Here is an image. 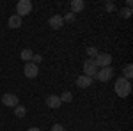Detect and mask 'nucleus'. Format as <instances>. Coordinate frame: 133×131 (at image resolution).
I'll use <instances>...</instances> for the list:
<instances>
[{
	"label": "nucleus",
	"instance_id": "obj_1",
	"mask_svg": "<svg viewBox=\"0 0 133 131\" xmlns=\"http://www.w3.org/2000/svg\"><path fill=\"white\" fill-rule=\"evenodd\" d=\"M114 89H115V94H117L119 98H128V96L131 94V83H130V80L119 76V78L115 80Z\"/></svg>",
	"mask_w": 133,
	"mask_h": 131
},
{
	"label": "nucleus",
	"instance_id": "obj_2",
	"mask_svg": "<svg viewBox=\"0 0 133 131\" xmlns=\"http://www.w3.org/2000/svg\"><path fill=\"white\" fill-rule=\"evenodd\" d=\"M30 11H32V2L30 0H20V2L16 4V14H18L20 18L30 14Z\"/></svg>",
	"mask_w": 133,
	"mask_h": 131
},
{
	"label": "nucleus",
	"instance_id": "obj_3",
	"mask_svg": "<svg viewBox=\"0 0 133 131\" xmlns=\"http://www.w3.org/2000/svg\"><path fill=\"white\" fill-rule=\"evenodd\" d=\"M110 62H112V55L110 53H98V57L94 59V64H96L98 69L99 67H108Z\"/></svg>",
	"mask_w": 133,
	"mask_h": 131
},
{
	"label": "nucleus",
	"instance_id": "obj_4",
	"mask_svg": "<svg viewBox=\"0 0 133 131\" xmlns=\"http://www.w3.org/2000/svg\"><path fill=\"white\" fill-rule=\"evenodd\" d=\"M112 76H114V67H112V66H108V67H101V69H98V73H96L94 78H98L99 81H108Z\"/></svg>",
	"mask_w": 133,
	"mask_h": 131
},
{
	"label": "nucleus",
	"instance_id": "obj_5",
	"mask_svg": "<svg viewBox=\"0 0 133 131\" xmlns=\"http://www.w3.org/2000/svg\"><path fill=\"white\" fill-rule=\"evenodd\" d=\"M96 73H98V67H96L94 60L87 59V60L83 62V74H85V76H89V78H94V76H96Z\"/></svg>",
	"mask_w": 133,
	"mask_h": 131
},
{
	"label": "nucleus",
	"instance_id": "obj_6",
	"mask_svg": "<svg viewBox=\"0 0 133 131\" xmlns=\"http://www.w3.org/2000/svg\"><path fill=\"white\" fill-rule=\"evenodd\" d=\"M0 103L2 105H5V106H18L20 105V99H18V96L16 94H4L2 98H0Z\"/></svg>",
	"mask_w": 133,
	"mask_h": 131
},
{
	"label": "nucleus",
	"instance_id": "obj_7",
	"mask_svg": "<svg viewBox=\"0 0 133 131\" xmlns=\"http://www.w3.org/2000/svg\"><path fill=\"white\" fill-rule=\"evenodd\" d=\"M23 74H25L27 78H36V76L39 74V67H37L34 62H27L25 67H23Z\"/></svg>",
	"mask_w": 133,
	"mask_h": 131
},
{
	"label": "nucleus",
	"instance_id": "obj_8",
	"mask_svg": "<svg viewBox=\"0 0 133 131\" xmlns=\"http://www.w3.org/2000/svg\"><path fill=\"white\" fill-rule=\"evenodd\" d=\"M61 105H62L61 98H59V96H55V94H51V96H48V98H46V106H48V108H51V110L59 108Z\"/></svg>",
	"mask_w": 133,
	"mask_h": 131
},
{
	"label": "nucleus",
	"instance_id": "obj_9",
	"mask_svg": "<svg viewBox=\"0 0 133 131\" xmlns=\"http://www.w3.org/2000/svg\"><path fill=\"white\" fill-rule=\"evenodd\" d=\"M48 23H50L51 29H55V30H59V29H62V25H64V20H62L61 14H53L50 20H48Z\"/></svg>",
	"mask_w": 133,
	"mask_h": 131
},
{
	"label": "nucleus",
	"instance_id": "obj_10",
	"mask_svg": "<svg viewBox=\"0 0 133 131\" xmlns=\"http://www.w3.org/2000/svg\"><path fill=\"white\" fill-rule=\"evenodd\" d=\"M89 85H92V78L85 76V74H82V76L76 78V87H78V89H87Z\"/></svg>",
	"mask_w": 133,
	"mask_h": 131
},
{
	"label": "nucleus",
	"instance_id": "obj_11",
	"mask_svg": "<svg viewBox=\"0 0 133 131\" xmlns=\"http://www.w3.org/2000/svg\"><path fill=\"white\" fill-rule=\"evenodd\" d=\"M85 9V2L83 0H71V12L76 14V12H82Z\"/></svg>",
	"mask_w": 133,
	"mask_h": 131
},
{
	"label": "nucleus",
	"instance_id": "obj_12",
	"mask_svg": "<svg viewBox=\"0 0 133 131\" xmlns=\"http://www.w3.org/2000/svg\"><path fill=\"white\" fill-rule=\"evenodd\" d=\"M7 25H9V29H20L21 27V18L18 14H12L9 18V21H7Z\"/></svg>",
	"mask_w": 133,
	"mask_h": 131
},
{
	"label": "nucleus",
	"instance_id": "obj_13",
	"mask_svg": "<svg viewBox=\"0 0 133 131\" xmlns=\"http://www.w3.org/2000/svg\"><path fill=\"white\" fill-rule=\"evenodd\" d=\"M131 76H133V66H131V64H126V66H124V69H123V78L130 80Z\"/></svg>",
	"mask_w": 133,
	"mask_h": 131
},
{
	"label": "nucleus",
	"instance_id": "obj_14",
	"mask_svg": "<svg viewBox=\"0 0 133 131\" xmlns=\"http://www.w3.org/2000/svg\"><path fill=\"white\" fill-rule=\"evenodd\" d=\"M32 57H34V51L29 50V48H25V50H21V59L25 62H30L32 60Z\"/></svg>",
	"mask_w": 133,
	"mask_h": 131
},
{
	"label": "nucleus",
	"instance_id": "obj_15",
	"mask_svg": "<svg viewBox=\"0 0 133 131\" xmlns=\"http://www.w3.org/2000/svg\"><path fill=\"white\" fill-rule=\"evenodd\" d=\"M59 98H61L62 103H71V101H73V94H71L69 91H66V92H62Z\"/></svg>",
	"mask_w": 133,
	"mask_h": 131
},
{
	"label": "nucleus",
	"instance_id": "obj_16",
	"mask_svg": "<svg viewBox=\"0 0 133 131\" xmlns=\"http://www.w3.org/2000/svg\"><path fill=\"white\" fill-rule=\"evenodd\" d=\"M25 113H27V110H25V106H21V105H18V106H14V115L16 117H25Z\"/></svg>",
	"mask_w": 133,
	"mask_h": 131
},
{
	"label": "nucleus",
	"instance_id": "obj_17",
	"mask_svg": "<svg viewBox=\"0 0 133 131\" xmlns=\"http://www.w3.org/2000/svg\"><path fill=\"white\" fill-rule=\"evenodd\" d=\"M98 53H99V51H98V48H94V46H89V48H87V55L91 57V60H94V59L98 57Z\"/></svg>",
	"mask_w": 133,
	"mask_h": 131
},
{
	"label": "nucleus",
	"instance_id": "obj_18",
	"mask_svg": "<svg viewBox=\"0 0 133 131\" xmlns=\"http://www.w3.org/2000/svg\"><path fill=\"white\" fill-rule=\"evenodd\" d=\"M121 16L128 20V18L131 16V9H130V7H124V9H121Z\"/></svg>",
	"mask_w": 133,
	"mask_h": 131
},
{
	"label": "nucleus",
	"instance_id": "obj_19",
	"mask_svg": "<svg viewBox=\"0 0 133 131\" xmlns=\"http://www.w3.org/2000/svg\"><path fill=\"white\" fill-rule=\"evenodd\" d=\"M62 20L64 21H75V14L73 12H68L66 16H62Z\"/></svg>",
	"mask_w": 133,
	"mask_h": 131
},
{
	"label": "nucleus",
	"instance_id": "obj_20",
	"mask_svg": "<svg viewBox=\"0 0 133 131\" xmlns=\"http://www.w3.org/2000/svg\"><path fill=\"white\" fill-rule=\"evenodd\" d=\"M51 131H66V128H64L62 124H53V126H51Z\"/></svg>",
	"mask_w": 133,
	"mask_h": 131
},
{
	"label": "nucleus",
	"instance_id": "obj_21",
	"mask_svg": "<svg viewBox=\"0 0 133 131\" xmlns=\"http://www.w3.org/2000/svg\"><path fill=\"white\" fill-rule=\"evenodd\" d=\"M41 60H43V57H41V55H36V53H34V57H32V60H30V62H34V64L37 66V64H39Z\"/></svg>",
	"mask_w": 133,
	"mask_h": 131
},
{
	"label": "nucleus",
	"instance_id": "obj_22",
	"mask_svg": "<svg viewBox=\"0 0 133 131\" xmlns=\"http://www.w3.org/2000/svg\"><path fill=\"white\" fill-rule=\"evenodd\" d=\"M105 9L108 11V12H112V11H114V9H115V5H114L112 2H107V5H105Z\"/></svg>",
	"mask_w": 133,
	"mask_h": 131
},
{
	"label": "nucleus",
	"instance_id": "obj_23",
	"mask_svg": "<svg viewBox=\"0 0 133 131\" xmlns=\"http://www.w3.org/2000/svg\"><path fill=\"white\" fill-rule=\"evenodd\" d=\"M131 5H133V0H126V7H130V9H131Z\"/></svg>",
	"mask_w": 133,
	"mask_h": 131
},
{
	"label": "nucleus",
	"instance_id": "obj_24",
	"mask_svg": "<svg viewBox=\"0 0 133 131\" xmlns=\"http://www.w3.org/2000/svg\"><path fill=\"white\" fill-rule=\"evenodd\" d=\"M27 131H41L39 128H30V129H27Z\"/></svg>",
	"mask_w": 133,
	"mask_h": 131
}]
</instances>
